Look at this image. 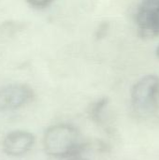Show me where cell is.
I'll return each mask as SVG.
<instances>
[{"instance_id":"obj_1","label":"cell","mask_w":159,"mask_h":160,"mask_svg":"<svg viewBox=\"0 0 159 160\" xmlns=\"http://www.w3.org/2000/svg\"><path fill=\"white\" fill-rule=\"evenodd\" d=\"M46 153L54 158L72 157L81 150L82 139L79 131L67 124L50 127L43 138Z\"/></svg>"},{"instance_id":"obj_2","label":"cell","mask_w":159,"mask_h":160,"mask_svg":"<svg viewBox=\"0 0 159 160\" xmlns=\"http://www.w3.org/2000/svg\"><path fill=\"white\" fill-rule=\"evenodd\" d=\"M159 94V78L147 75L139 80L133 86L131 98L134 106L142 111H151L157 104Z\"/></svg>"},{"instance_id":"obj_3","label":"cell","mask_w":159,"mask_h":160,"mask_svg":"<svg viewBox=\"0 0 159 160\" xmlns=\"http://www.w3.org/2000/svg\"><path fill=\"white\" fill-rule=\"evenodd\" d=\"M136 21L142 37L159 35V0H142L139 6Z\"/></svg>"},{"instance_id":"obj_4","label":"cell","mask_w":159,"mask_h":160,"mask_svg":"<svg viewBox=\"0 0 159 160\" xmlns=\"http://www.w3.org/2000/svg\"><path fill=\"white\" fill-rule=\"evenodd\" d=\"M32 89L25 84H10L0 88V112L17 110L33 98Z\"/></svg>"},{"instance_id":"obj_5","label":"cell","mask_w":159,"mask_h":160,"mask_svg":"<svg viewBox=\"0 0 159 160\" xmlns=\"http://www.w3.org/2000/svg\"><path fill=\"white\" fill-rule=\"evenodd\" d=\"M35 137L28 131L15 130L6 136L3 142L4 152L12 157H20L33 147Z\"/></svg>"},{"instance_id":"obj_6","label":"cell","mask_w":159,"mask_h":160,"mask_svg":"<svg viewBox=\"0 0 159 160\" xmlns=\"http://www.w3.org/2000/svg\"><path fill=\"white\" fill-rule=\"evenodd\" d=\"M53 0H26V2L34 7V8H45L47 6H49Z\"/></svg>"},{"instance_id":"obj_7","label":"cell","mask_w":159,"mask_h":160,"mask_svg":"<svg viewBox=\"0 0 159 160\" xmlns=\"http://www.w3.org/2000/svg\"><path fill=\"white\" fill-rule=\"evenodd\" d=\"M107 29H108V23H103V24H101L100 27H99V29L97 30V38H103V37L105 36V34H106Z\"/></svg>"},{"instance_id":"obj_8","label":"cell","mask_w":159,"mask_h":160,"mask_svg":"<svg viewBox=\"0 0 159 160\" xmlns=\"http://www.w3.org/2000/svg\"><path fill=\"white\" fill-rule=\"evenodd\" d=\"M70 160H86V159L82 158H72V159H70Z\"/></svg>"},{"instance_id":"obj_9","label":"cell","mask_w":159,"mask_h":160,"mask_svg":"<svg viewBox=\"0 0 159 160\" xmlns=\"http://www.w3.org/2000/svg\"><path fill=\"white\" fill-rule=\"evenodd\" d=\"M156 53H157V57H159V45H158V47L157 48V51H156Z\"/></svg>"}]
</instances>
